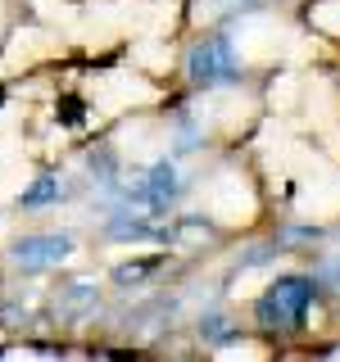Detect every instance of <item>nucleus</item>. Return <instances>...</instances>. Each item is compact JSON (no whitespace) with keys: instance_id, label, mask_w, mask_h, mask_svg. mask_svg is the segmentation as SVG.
<instances>
[{"instance_id":"obj_1","label":"nucleus","mask_w":340,"mask_h":362,"mask_svg":"<svg viewBox=\"0 0 340 362\" xmlns=\"http://www.w3.org/2000/svg\"><path fill=\"white\" fill-rule=\"evenodd\" d=\"M18 258H60V254H68V240H60V235H41V240H18V249H14Z\"/></svg>"}]
</instances>
